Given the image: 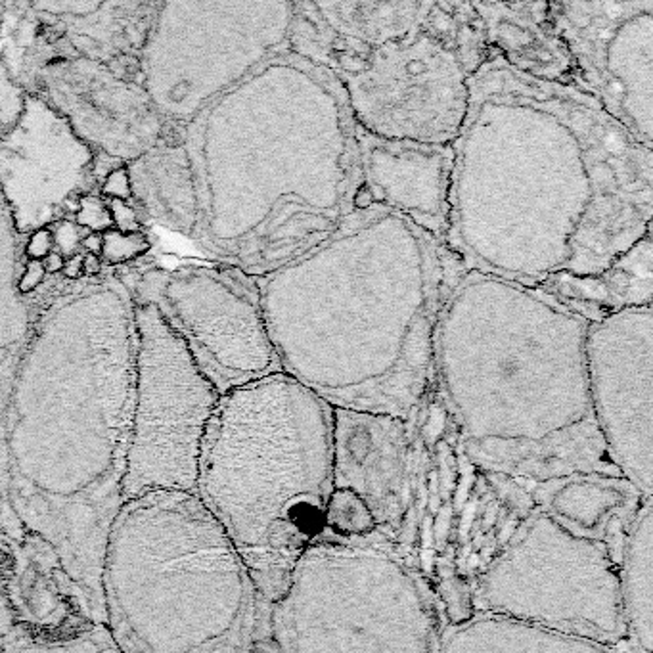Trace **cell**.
I'll use <instances>...</instances> for the list:
<instances>
[{"instance_id":"obj_30","label":"cell","mask_w":653,"mask_h":653,"mask_svg":"<svg viewBox=\"0 0 653 653\" xmlns=\"http://www.w3.org/2000/svg\"><path fill=\"white\" fill-rule=\"evenodd\" d=\"M52 251H54L52 228H41V230L31 232L29 241L25 246V253L29 257V261H42Z\"/></svg>"},{"instance_id":"obj_2","label":"cell","mask_w":653,"mask_h":653,"mask_svg":"<svg viewBox=\"0 0 653 653\" xmlns=\"http://www.w3.org/2000/svg\"><path fill=\"white\" fill-rule=\"evenodd\" d=\"M134 301L116 276L50 306L17 368L0 431L10 537L67 609L106 625L102 569L125 504Z\"/></svg>"},{"instance_id":"obj_10","label":"cell","mask_w":653,"mask_h":653,"mask_svg":"<svg viewBox=\"0 0 653 653\" xmlns=\"http://www.w3.org/2000/svg\"><path fill=\"white\" fill-rule=\"evenodd\" d=\"M273 611L280 653H439L435 600L385 535L322 537Z\"/></svg>"},{"instance_id":"obj_1","label":"cell","mask_w":653,"mask_h":653,"mask_svg":"<svg viewBox=\"0 0 653 653\" xmlns=\"http://www.w3.org/2000/svg\"><path fill=\"white\" fill-rule=\"evenodd\" d=\"M452 148L445 243L463 270L596 274L652 232L653 148L579 89L490 54Z\"/></svg>"},{"instance_id":"obj_34","label":"cell","mask_w":653,"mask_h":653,"mask_svg":"<svg viewBox=\"0 0 653 653\" xmlns=\"http://www.w3.org/2000/svg\"><path fill=\"white\" fill-rule=\"evenodd\" d=\"M66 265V257L58 253V251H52L48 255L42 259V266H44V273L46 274H58L64 270Z\"/></svg>"},{"instance_id":"obj_24","label":"cell","mask_w":653,"mask_h":653,"mask_svg":"<svg viewBox=\"0 0 653 653\" xmlns=\"http://www.w3.org/2000/svg\"><path fill=\"white\" fill-rule=\"evenodd\" d=\"M378 521L372 510L351 488L333 487L326 506L324 537L338 540H360L378 535Z\"/></svg>"},{"instance_id":"obj_23","label":"cell","mask_w":653,"mask_h":653,"mask_svg":"<svg viewBox=\"0 0 653 653\" xmlns=\"http://www.w3.org/2000/svg\"><path fill=\"white\" fill-rule=\"evenodd\" d=\"M2 653H123L106 625L86 623L67 629H41L27 623L10 625Z\"/></svg>"},{"instance_id":"obj_15","label":"cell","mask_w":653,"mask_h":653,"mask_svg":"<svg viewBox=\"0 0 653 653\" xmlns=\"http://www.w3.org/2000/svg\"><path fill=\"white\" fill-rule=\"evenodd\" d=\"M178 8V17L163 14L184 33L178 92L167 113L194 119L261 62L290 46L295 2H186Z\"/></svg>"},{"instance_id":"obj_21","label":"cell","mask_w":653,"mask_h":653,"mask_svg":"<svg viewBox=\"0 0 653 653\" xmlns=\"http://www.w3.org/2000/svg\"><path fill=\"white\" fill-rule=\"evenodd\" d=\"M439 653H619L615 645L475 613L441 632Z\"/></svg>"},{"instance_id":"obj_26","label":"cell","mask_w":653,"mask_h":653,"mask_svg":"<svg viewBox=\"0 0 653 653\" xmlns=\"http://www.w3.org/2000/svg\"><path fill=\"white\" fill-rule=\"evenodd\" d=\"M73 217L75 224H77L81 230L84 228V230L89 232L104 234V232L109 230V228H113L106 199L100 198L96 194H91V192L79 198V203H77Z\"/></svg>"},{"instance_id":"obj_13","label":"cell","mask_w":653,"mask_h":653,"mask_svg":"<svg viewBox=\"0 0 653 653\" xmlns=\"http://www.w3.org/2000/svg\"><path fill=\"white\" fill-rule=\"evenodd\" d=\"M582 91L653 148V0L550 2Z\"/></svg>"},{"instance_id":"obj_12","label":"cell","mask_w":653,"mask_h":653,"mask_svg":"<svg viewBox=\"0 0 653 653\" xmlns=\"http://www.w3.org/2000/svg\"><path fill=\"white\" fill-rule=\"evenodd\" d=\"M134 301L158 309L221 395L282 372L257 276L238 266L188 263L154 270L142 278Z\"/></svg>"},{"instance_id":"obj_5","label":"cell","mask_w":653,"mask_h":653,"mask_svg":"<svg viewBox=\"0 0 653 653\" xmlns=\"http://www.w3.org/2000/svg\"><path fill=\"white\" fill-rule=\"evenodd\" d=\"M587 330L533 288L456 276L439 313L433 385L473 466L533 483L623 477L592 412Z\"/></svg>"},{"instance_id":"obj_20","label":"cell","mask_w":653,"mask_h":653,"mask_svg":"<svg viewBox=\"0 0 653 653\" xmlns=\"http://www.w3.org/2000/svg\"><path fill=\"white\" fill-rule=\"evenodd\" d=\"M527 288L544 293L588 324L653 303V240L645 234L611 266L596 274H552Z\"/></svg>"},{"instance_id":"obj_22","label":"cell","mask_w":653,"mask_h":653,"mask_svg":"<svg viewBox=\"0 0 653 653\" xmlns=\"http://www.w3.org/2000/svg\"><path fill=\"white\" fill-rule=\"evenodd\" d=\"M653 508L640 506L620 563V605L627 636L640 653L653 650Z\"/></svg>"},{"instance_id":"obj_31","label":"cell","mask_w":653,"mask_h":653,"mask_svg":"<svg viewBox=\"0 0 653 653\" xmlns=\"http://www.w3.org/2000/svg\"><path fill=\"white\" fill-rule=\"evenodd\" d=\"M44 276H46V273H44L42 261H29V263L25 265L24 274L19 276V282H17V291H19V293H24V295L31 293V291H35L39 286H41L42 280H44Z\"/></svg>"},{"instance_id":"obj_18","label":"cell","mask_w":653,"mask_h":653,"mask_svg":"<svg viewBox=\"0 0 653 653\" xmlns=\"http://www.w3.org/2000/svg\"><path fill=\"white\" fill-rule=\"evenodd\" d=\"M416 416L406 422L333 408V487L360 496L385 537L401 529L408 512Z\"/></svg>"},{"instance_id":"obj_11","label":"cell","mask_w":653,"mask_h":653,"mask_svg":"<svg viewBox=\"0 0 653 653\" xmlns=\"http://www.w3.org/2000/svg\"><path fill=\"white\" fill-rule=\"evenodd\" d=\"M134 333L125 502L158 490L196 493L201 443L221 393L151 303L134 301Z\"/></svg>"},{"instance_id":"obj_17","label":"cell","mask_w":653,"mask_h":653,"mask_svg":"<svg viewBox=\"0 0 653 653\" xmlns=\"http://www.w3.org/2000/svg\"><path fill=\"white\" fill-rule=\"evenodd\" d=\"M355 209L387 207L441 241L447 240L452 144L387 140L356 127Z\"/></svg>"},{"instance_id":"obj_16","label":"cell","mask_w":653,"mask_h":653,"mask_svg":"<svg viewBox=\"0 0 653 653\" xmlns=\"http://www.w3.org/2000/svg\"><path fill=\"white\" fill-rule=\"evenodd\" d=\"M96 154L64 113L27 96L16 125L0 138V192L21 234L50 228L89 194Z\"/></svg>"},{"instance_id":"obj_33","label":"cell","mask_w":653,"mask_h":653,"mask_svg":"<svg viewBox=\"0 0 653 653\" xmlns=\"http://www.w3.org/2000/svg\"><path fill=\"white\" fill-rule=\"evenodd\" d=\"M102 274V259L100 255H92V253H84L83 255V276H86L89 280H94Z\"/></svg>"},{"instance_id":"obj_6","label":"cell","mask_w":653,"mask_h":653,"mask_svg":"<svg viewBox=\"0 0 653 653\" xmlns=\"http://www.w3.org/2000/svg\"><path fill=\"white\" fill-rule=\"evenodd\" d=\"M333 408L278 372L224 393L201 443L196 493L268 604L326 533Z\"/></svg>"},{"instance_id":"obj_32","label":"cell","mask_w":653,"mask_h":653,"mask_svg":"<svg viewBox=\"0 0 653 653\" xmlns=\"http://www.w3.org/2000/svg\"><path fill=\"white\" fill-rule=\"evenodd\" d=\"M62 273H64L67 280H79V278H83V253H75V255L67 257Z\"/></svg>"},{"instance_id":"obj_4","label":"cell","mask_w":653,"mask_h":653,"mask_svg":"<svg viewBox=\"0 0 653 653\" xmlns=\"http://www.w3.org/2000/svg\"><path fill=\"white\" fill-rule=\"evenodd\" d=\"M201 240L226 265L273 273L322 243L355 211L356 123L338 77L288 48L192 119Z\"/></svg>"},{"instance_id":"obj_35","label":"cell","mask_w":653,"mask_h":653,"mask_svg":"<svg viewBox=\"0 0 653 653\" xmlns=\"http://www.w3.org/2000/svg\"><path fill=\"white\" fill-rule=\"evenodd\" d=\"M81 248H83L86 253L100 255V251H102V234H98V232H89V234H84L83 240H81Z\"/></svg>"},{"instance_id":"obj_3","label":"cell","mask_w":653,"mask_h":653,"mask_svg":"<svg viewBox=\"0 0 653 653\" xmlns=\"http://www.w3.org/2000/svg\"><path fill=\"white\" fill-rule=\"evenodd\" d=\"M463 268L445 241L387 207L257 276L282 372L338 410L410 422L433 385L435 331Z\"/></svg>"},{"instance_id":"obj_36","label":"cell","mask_w":653,"mask_h":653,"mask_svg":"<svg viewBox=\"0 0 653 653\" xmlns=\"http://www.w3.org/2000/svg\"><path fill=\"white\" fill-rule=\"evenodd\" d=\"M8 607L4 605V602L0 600V653H2V642H4V634H6V630H8L10 623H8Z\"/></svg>"},{"instance_id":"obj_7","label":"cell","mask_w":653,"mask_h":653,"mask_svg":"<svg viewBox=\"0 0 653 653\" xmlns=\"http://www.w3.org/2000/svg\"><path fill=\"white\" fill-rule=\"evenodd\" d=\"M102 594L123 653H253L248 567L194 493L127 500L109 531Z\"/></svg>"},{"instance_id":"obj_8","label":"cell","mask_w":653,"mask_h":653,"mask_svg":"<svg viewBox=\"0 0 653 653\" xmlns=\"http://www.w3.org/2000/svg\"><path fill=\"white\" fill-rule=\"evenodd\" d=\"M537 508L488 563L477 613L617 645L627 638L620 563L645 498L625 477L571 475L538 483Z\"/></svg>"},{"instance_id":"obj_29","label":"cell","mask_w":653,"mask_h":653,"mask_svg":"<svg viewBox=\"0 0 653 653\" xmlns=\"http://www.w3.org/2000/svg\"><path fill=\"white\" fill-rule=\"evenodd\" d=\"M109 209V215H111V223L113 228L125 234H136L142 232V221L138 211L134 209L129 201H121V199H106Z\"/></svg>"},{"instance_id":"obj_27","label":"cell","mask_w":653,"mask_h":653,"mask_svg":"<svg viewBox=\"0 0 653 653\" xmlns=\"http://www.w3.org/2000/svg\"><path fill=\"white\" fill-rule=\"evenodd\" d=\"M50 228H52V238H54V246L58 248V253H62L66 259L79 253L83 232L75 224V221L62 219L56 224H52Z\"/></svg>"},{"instance_id":"obj_25","label":"cell","mask_w":653,"mask_h":653,"mask_svg":"<svg viewBox=\"0 0 653 653\" xmlns=\"http://www.w3.org/2000/svg\"><path fill=\"white\" fill-rule=\"evenodd\" d=\"M149 251V240L144 232L125 234L116 228H109L102 234V251L100 257L109 265H123L146 255Z\"/></svg>"},{"instance_id":"obj_9","label":"cell","mask_w":653,"mask_h":653,"mask_svg":"<svg viewBox=\"0 0 653 653\" xmlns=\"http://www.w3.org/2000/svg\"><path fill=\"white\" fill-rule=\"evenodd\" d=\"M290 48L338 77L364 133L423 144H454L470 83L490 56L472 2L448 0H418L405 24L368 46L318 37L295 4Z\"/></svg>"},{"instance_id":"obj_28","label":"cell","mask_w":653,"mask_h":653,"mask_svg":"<svg viewBox=\"0 0 653 653\" xmlns=\"http://www.w3.org/2000/svg\"><path fill=\"white\" fill-rule=\"evenodd\" d=\"M102 196L106 199H121V201H129L134 198L133 194V181H131V173L125 165H119L116 169H111L102 182Z\"/></svg>"},{"instance_id":"obj_19","label":"cell","mask_w":653,"mask_h":653,"mask_svg":"<svg viewBox=\"0 0 653 653\" xmlns=\"http://www.w3.org/2000/svg\"><path fill=\"white\" fill-rule=\"evenodd\" d=\"M472 4L490 54H496L517 73L582 91L569 52L554 31L550 2Z\"/></svg>"},{"instance_id":"obj_14","label":"cell","mask_w":653,"mask_h":653,"mask_svg":"<svg viewBox=\"0 0 653 653\" xmlns=\"http://www.w3.org/2000/svg\"><path fill=\"white\" fill-rule=\"evenodd\" d=\"M585 351L590 403L605 448L620 475L652 498L653 306L590 322Z\"/></svg>"}]
</instances>
